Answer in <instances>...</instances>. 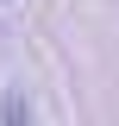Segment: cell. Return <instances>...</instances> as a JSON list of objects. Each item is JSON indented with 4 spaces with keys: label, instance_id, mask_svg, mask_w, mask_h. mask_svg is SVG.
<instances>
[{
    "label": "cell",
    "instance_id": "cell-1",
    "mask_svg": "<svg viewBox=\"0 0 119 126\" xmlns=\"http://www.w3.org/2000/svg\"><path fill=\"white\" fill-rule=\"evenodd\" d=\"M0 120H6V126H31V107H25V88H6V101H0Z\"/></svg>",
    "mask_w": 119,
    "mask_h": 126
}]
</instances>
